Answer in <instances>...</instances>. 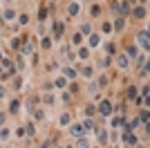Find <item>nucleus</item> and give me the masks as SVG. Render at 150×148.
Returning <instances> with one entry per match:
<instances>
[{"label":"nucleus","mask_w":150,"mask_h":148,"mask_svg":"<svg viewBox=\"0 0 150 148\" xmlns=\"http://www.w3.org/2000/svg\"><path fill=\"white\" fill-rule=\"evenodd\" d=\"M18 20H20V25H27V23H29V18H27V16H20Z\"/></svg>","instance_id":"412c9836"},{"label":"nucleus","mask_w":150,"mask_h":148,"mask_svg":"<svg viewBox=\"0 0 150 148\" xmlns=\"http://www.w3.org/2000/svg\"><path fill=\"white\" fill-rule=\"evenodd\" d=\"M119 11H121V14H128V11H130V2H128V0H123V2H121V5H119Z\"/></svg>","instance_id":"39448f33"},{"label":"nucleus","mask_w":150,"mask_h":148,"mask_svg":"<svg viewBox=\"0 0 150 148\" xmlns=\"http://www.w3.org/2000/svg\"><path fill=\"white\" fill-rule=\"evenodd\" d=\"M114 29H123V18H119L117 25H114Z\"/></svg>","instance_id":"a211bd4d"},{"label":"nucleus","mask_w":150,"mask_h":148,"mask_svg":"<svg viewBox=\"0 0 150 148\" xmlns=\"http://www.w3.org/2000/svg\"><path fill=\"white\" fill-rule=\"evenodd\" d=\"M81 74H83L85 78H90V76H92V67H83V72H81Z\"/></svg>","instance_id":"ddd939ff"},{"label":"nucleus","mask_w":150,"mask_h":148,"mask_svg":"<svg viewBox=\"0 0 150 148\" xmlns=\"http://www.w3.org/2000/svg\"><path fill=\"white\" fill-rule=\"evenodd\" d=\"M128 99H137V90H134V87L128 90Z\"/></svg>","instance_id":"4468645a"},{"label":"nucleus","mask_w":150,"mask_h":148,"mask_svg":"<svg viewBox=\"0 0 150 148\" xmlns=\"http://www.w3.org/2000/svg\"><path fill=\"white\" fill-rule=\"evenodd\" d=\"M83 128H85V130H90V128H92V121H90V119H85V123H83Z\"/></svg>","instance_id":"5701e85b"},{"label":"nucleus","mask_w":150,"mask_h":148,"mask_svg":"<svg viewBox=\"0 0 150 148\" xmlns=\"http://www.w3.org/2000/svg\"><path fill=\"white\" fill-rule=\"evenodd\" d=\"M90 45H99V36L90 34Z\"/></svg>","instance_id":"dca6fc26"},{"label":"nucleus","mask_w":150,"mask_h":148,"mask_svg":"<svg viewBox=\"0 0 150 148\" xmlns=\"http://www.w3.org/2000/svg\"><path fill=\"white\" fill-rule=\"evenodd\" d=\"M23 52H25V54H29V52H32V43H29V41H27V43L23 45Z\"/></svg>","instance_id":"2eb2a0df"},{"label":"nucleus","mask_w":150,"mask_h":148,"mask_svg":"<svg viewBox=\"0 0 150 148\" xmlns=\"http://www.w3.org/2000/svg\"><path fill=\"white\" fill-rule=\"evenodd\" d=\"M63 74H65V78H74V76H76V72L72 70V67H65V70H63Z\"/></svg>","instance_id":"1a4fd4ad"},{"label":"nucleus","mask_w":150,"mask_h":148,"mask_svg":"<svg viewBox=\"0 0 150 148\" xmlns=\"http://www.w3.org/2000/svg\"><path fill=\"white\" fill-rule=\"evenodd\" d=\"M137 38H139V45H141L143 50L148 52V47H150V43H148V32L143 29V32H141V34H139V36H137Z\"/></svg>","instance_id":"f257e3e1"},{"label":"nucleus","mask_w":150,"mask_h":148,"mask_svg":"<svg viewBox=\"0 0 150 148\" xmlns=\"http://www.w3.org/2000/svg\"><path fill=\"white\" fill-rule=\"evenodd\" d=\"M0 59H2V54H0Z\"/></svg>","instance_id":"393cba45"},{"label":"nucleus","mask_w":150,"mask_h":148,"mask_svg":"<svg viewBox=\"0 0 150 148\" xmlns=\"http://www.w3.org/2000/svg\"><path fill=\"white\" fill-rule=\"evenodd\" d=\"M139 123L148 126V108H143V110H141V114H139Z\"/></svg>","instance_id":"20e7f679"},{"label":"nucleus","mask_w":150,"mask_h":148,"mask_svg":"<svg viewBox=\"0 0 150 148\" xmlns=\"http://www.w3.org/2000/svg\"><path fill=\"white\" fill-rule=\"evenodd\" d=\"M81 29H83V34H92V27H90V25H83Z\"/></svg>","instance_id":"aec40b11"},{"label":"nucleus","mask_w":150,"mask_h":148,"mask_svg":"<svg viewBox=\"0 0 150 148\" xmlns=\"http://www.w3.org/2000/svg\"><path fill=\"white\" fill-rule=\"evenodd\" d=\"M61 123H63V126H65V123H69V117H67V114H63V117H61Z\"/></svg>","instance_id":"4be33fe9"},{"label":"nucleus","mask_w":150,"mask_h":148,"mask_svg":"<svg viewBox=\"0 0 150 148\" xmlns=\"http://www.w3.org/2000/svg\"><path fill=\"white\" fill-rule=\"evenodd\" d=\"M99 139L105 144V141H108V132H105V130H99Z\"/></svg>","instance_id":"f8f14e48"},{"label":"nucleus","mask_w":150,"mask_h":148,"mask_svg":"<svg viewBox=\"0 0 150 148\" xmlns=\"http://www.w3.org/2000/svg\"><path fill=\"white\" fill-rule=\"evenodd\" d=\"M132 16H134V18H143V16H146V9H143V7H137V9L132 11Z\"/></svg>","instance_id":"423d86ee"},{"label":"nucleus","mask_w":150,"mask_h":148,"mask_svg":"<svg viewBox=\"0 0 150 148\" xmlns=\"http://www.w3.org/2000/svg\"><path fill=\"white\" fill-rule=\"evenodd\" d=\"M78 56H81V59H87V56H90V52H87V50H85V47H83V50H81V54H78Z\"/></svg>","instance_id":"6ab92c4d"},{"label":"nucleus","mask_w":150,"mask_h":148,"mask_svg":"<svg viewBox=\"0 0 150 148\" xmlns=\"http://www.w3.org/2000/svg\"><path fill=\"white\" fill-rule=\"evenodd\" d=\"M123 141H125V144H137V139H134L130 132H123Z\"/></svg>","instance_id":"6e6552de"},{"label":"nucleus","mask_w":150,"mask_h":148,"mask_svg":"<svg viewBox=\"0 0 150 148\" xmlns=\"http://www.w3.org/2000/svg\"><path fill=\"white\" fill-rule=\"evenodd\" d=\"M76 11H78V5H69V16H74Z\"/></svg>","instance_id":"f3484780"},{"label":"nucleus","mask_w":150,"mask_h":148,"mask_svg":"<svg viewBox=\"0 0 150 148\" xmlns=\"http://www.w3.org/2000/svg\"><path fill=\"white\" fill-rule=\"evenodd\" d=\"M87 146H90V144H87L85 137H78V139H76V148H87Z\"/></svg>","instance_id":"0eeeda50"},{"label":"nucleus","mask_w":150,"mask_h":148,"mask_svg":"<svg viewBox=\"0 0 150 148\" xmlns=\"http://www.w3.org/2000/svg\"><path fill=\"white\" fill-rule=\"evenodd\" d=\"M99 110H101V114H103V117H110V114H112V105H110V101H101Z\"/></svg>","instance_id":"f03ea898"},{"label":"nucleus","mask_w":150,"mask_h":148,"mask_svg":"<svg viewBox=\"0 0 150 148\" xmlns=\"http://www.w3.org/2000/svg\"><path fill=\"white\" fill-rule=\"evenodd\" d=\"M119 65L121 67H128V56H119Z\"/></svg>","instance_id":"9b49d317"},{"label":"nucleus","mask_w":150,"mask_h":148,"mask_svg":"<svg viewBox=\"0 0 150 148\" xmlns=\"http://www.w3.org/2000/svg\"><path fill=\"white\" fill-rule=\"evenodd\" d=\"M2 94H5V87H0V96H2Z\"/></svg>","instance_id":"b1692460"},{"label":"nucleus","mask_w":150,"mask_h":148,"mask_svg":"<svg viewBox=\"0 0 150 148\" xmlns=\"http://www.w3.org/2000/svg\"><path fill=\"white\" fill-rule=\"evenodd\" d=\"M69 132H72L74 137H83V135H85V128H83V123H76V126H72V128H69Z\"/></svg>","instance_id":"7ed1b4c3"},{"label":"nucleus","mask_w":150,"mask_h":148,"mask_svg":"<svg viewBox=\"0 0 150 148\" xmlns=\"http://www.w3.org/2000/svg\"><path fill=\"white\" fill-rule=\"evenodd\" d=\"M0 74H2V70H0Z\"/></svg>","instance_id":"a878e982"},{"label":"nucleus","mask_w":150,"mask_h":148,"mask_svg":"<svg viewBox=\"0 0 150 148\" xmlns=\"http://www.w3.org/2000/svg\"><path fill=\"white\" fill-rule=\"evenodd\" d=\"M5 18H7V20H14V18H16V11H11V9L5 11Z\"/></svg>","instance_id":"9d476101"}]
</instances>
